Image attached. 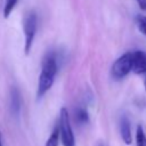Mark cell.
<instances>
[{"label":"cell","mask_w":146,"mask_h":146,"mask_svg":"<svg viewBox=\"0 0 146 146\" xmlns=\"http://www.w3.org/2000/svg\"><path fill=\"white\" fill-rule=\"evenodd\" d=\"M58 68H59L58 54L54 50L47 52L43 57L42 65H41V72L39 75L38 90H36L38 98H41L42 96H44L46 92L52 87Z\"/></svg>","instance_id":"1"},{"label":"cell","mask_w":146,"mask_h":146,"mask_svg":"<svg viewBox=\"0 0 146 146\" xmlns=\"http://www.w3.org/2000/svg\"><path fill=\"white\" fill-rule=\"evenodd\" d=\"M38 14L34 10H29L23 16V32H24V52L27 55L33 46L34 38L38 31Z\"/></svg>","instance_id":"2"},{"label":"cell","mask_w":146,"mask_h":146,"mask_svg":"<svg viewBox=\"0 0 146 146\" xmlns=\"http://www.w3.org/2000/svg\"><path fill=\"white\" fill-rule=\"evenodd\" d=\"M58 130H59V137L62 139L63 146H75V137L71 127L70 115L65 107L60 110Z\"/></svg>","instance_id":"3"},{"label":"cell","mask_w":146,"mask_h":146,"mask_svg":"<svg viewBox=\"0 0 146 146\" xmlns=\"http://www.w3.org/2000/svg\"><path fill=\"white\" fill-rule=\"evenodd\" d=\"M132 68V52H125L120 56L112 65L111 73L114 79L120 80L127 76Z\"/></svg>","instance_id":"4"},{"label":"cell","mask_w":146,"mask_h":146,"mask_svg":"<svg viewBox=\"0 0 146 146\" xmlns=\"http://www.w3.org/2000/svg\"><path fill=\"white\" fill-rule=\"evenodd\" d=\"M22 104H23V99L19 89L17 87H11L9 92V110L13 116L18 117V115L21 114Z\"/></svg>","instance_id":"5"},{"label":"cell","mask_w":146,"mask_h":146,"mask_svg":"<svg viewBox=\"0 0 146 146\" xmlns=\"http://www.w3.org/2000/svg\"><path fill=\"white\" fill-rule=\"evenodd\" d=\"M136 74L145 75L146 74V52L137 50L132 52V68Z\"/></svg>","instance_id":"6"},{"label":"cell","mask_w":146,"mask_h":146,"mask_svg":"<svg viewBox=\"0 0 146 146\" xmlns=\"http://www.w3.org/2000/svg\"><path fill=\"white\" fill-rule=\"evenodd\" d=\"M120 132H121V137H122L124 144L130 145L132 141L131 124H130V120L127 115H122L120 119Z\"/></svg>","instance_id":"7"},{"label":"cell","mask_w":146,"mask_h":146,"mask_svg":"<svg viewBox=\"0 0 146 146\" xmlns=\"http://www.w3.org/2000/svg\"><path fill=\"white\" fill-rule=\"evenodd\" d=\"M75 120L80 124H86L89 122V114L86 107L80 106L75 110Z\"/></svg>","instance_id":"8"},{"label":"cell","mask_w":146,"mask_h":146,"mask_svg":"<svg viewBox=\"0 0 146 146\" xmlns=\"http://www.w3.org/2000/svg\"><path fill=\"white\" fill-rule=\"evenodd\" d=\"M136 145L137 146H146V135L144 128L141 125L137 127L136 130Z\"/></svg>","instance_id":"9"},{"label":"cell","mask_w":146,"mask_h":146,"mask_svg":"<svg viewBox=\"0 0 146 146\" xmlns=\"http://www.w3.org/2000/svg\"><path fill=\"white\" fill-rule=\"evenodd\" d=\"M59 130H58V127H56L51 135L49 136L47 143H46V146H58V143H59Z\"/></svg>","instance_id":"10"},{"label":"cell","mask_w":146,"mask_h":146,"mask_svg":"<svg viewBox=\"0 0 146 146\" xmlns=\"http://www.w3.org/2000/svg\"><path fill=\"white\" fill-rule=\"evenodd\" d=\"M136 24H137V27H138L139 32L141 34L146 35V16L141 15V14H138L136 16Z\"/></svg>","instance_id":"11"},{"label":"cell","mask_w":146,"mask_h":146,"mask_svg":"<svg viewBox=\"0 0 146 146\" xmlns=\"http://www.w3.org/2000/svg\"><path fill=\"white\" fill-rule=\"evenodd\" d=\"M17 1L18 0H6V3L3 7V17L5 18H7L10 15V13L14 10V8L17 5Z\"/></svg>","instance_id":"12"},{"label":"cell","mask_w":146,"mask_h":146,"mask_svg":"<svg viewBox=\"0 0 146 146\" xmlns=\"http://www.w3.org/2000/svg\"><path fill=\"white\" fill-rule=\"evenodd\" d=\"M141 10H146V0H136Z\"/></svg>","instance_id":"13"},{"label":"cell","mask_w":146,"mask_h":146,"mask_svg":"<svg viewBox=\"0 0 146 146\" xmlns=\"http://www.w3.org/2000/svg\"><path fill=\"white\" fill-rule=\"evenodd\" d=\"M144 88L146 90V74H145V81H144Z\"/></svg>","instance_id":"14"},{"label":"cell","mask_w":146,"mask_h":146,"mask_svg":"<svg viewBox=\"0 0 146 146\" xmlns=\"http://www.w3.org/2000/svg\"><path fill=\"white\" fill-rule=\"evenodd\" d=\"M0 146H3L2 145V141H1V133H0Z\"/></svg>","instance_id":"15"}]
</instances>
